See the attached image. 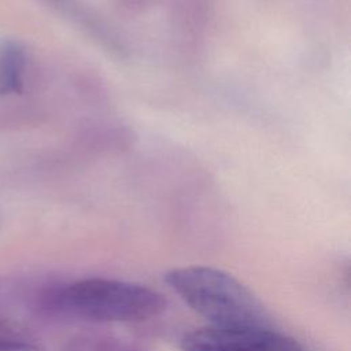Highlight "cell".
I'll list each match as a JSON object with an SVG mask.
<instances>
[{
	"instance_id": "6da1fadb",
	"label": "cell",
	"mask_w": 351,
	"mask_h": 351,
	"mask_svg": "<svg viewBox=\"0 0 351 351\" xmlns=\"http://www.w3.org/2000/svg\"><path fill=\"white\" fill-rule=\"evenodd\" d=\"M167 285L213 326H269L258 298L232 274L210 266H181L165 274Z\"/></svg>"
},
{
	"instance_id": "7a4b0ae2",
	"label": "cell",
	"mask_w": 351,
	"mask_h": 351,
	"mask_svg": "<svg viewBox=\"0 0 351 351\" xmlns=\"http://www.w3.org/2000/svg\"><path fill=\"white\" fill-rule=\"evenodd\" d=\"M51 304L66 314L93 322H133L154 318L166 299L143 284L115 278H82L59 288Z\"/></svg>"
},
{
	"instance_id": "3957f363",
	"label": "cell",
	"mask_w": 351,
	"mask_h": 351,
	"mask_svg": "<svg viewBox=\"0 0 351 351\" xmlns=\"http://www.w3.org/2000/svg\"><path fill=\"white\" fill-rule=\"evenodd\" d=\"M184 351H304L292 337L269 326H204L185 333Z\"/></svg>"
},
{
	"instance_id": "277c9868",
	"label": "cell",
	"mask_w": 351,
	"mask_h": 351,
	"mask_svg": "<svg viewBox=\"0 0 351 351\" xmlns=\"http://www.w3.org/2000/svg\"><path fill=\"white\" fill-rule=\"evenodd\" d=\"M26 56L14 41H7L0 48V89L15 93L22 89Z\"/></svg>"
},
{
	"instance_id": "5b68a950",
	"label": "cell",
	"mask_w": 351,
	"mask_h": 351,
	"mask_svg": "<svg viewBox=\"0 0 351 351\" xmlns=\"http://www.w3.org/2000/svg\"><path fill=\"white\" fill-rule=\"evenodd\" d=\"M0 351H40V347L7 325H0Z\"/></svg>"
}]
</instances>
